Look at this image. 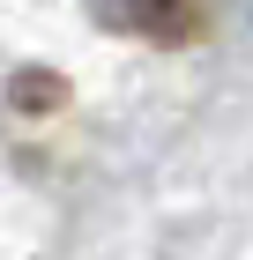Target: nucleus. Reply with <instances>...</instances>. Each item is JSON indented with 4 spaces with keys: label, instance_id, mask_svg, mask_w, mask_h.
Instances as JSON below:
<instances>
[{
    "label": "nucleus",
    "instance_id": "obj_1",
    "mask_svg": "<svg viewBox=\"0 0 253 260\" xmlns=\"http://www.w3.org/2000/svg\"><path fill=\"white\" fill-rule=\"evenodd\" d=\"M90 15L119 38H149V45H186L201 30L194 0H90Z\"/></svg>",
    "mask_w": 253,
    "mask_h": 260
}]
</instances>
